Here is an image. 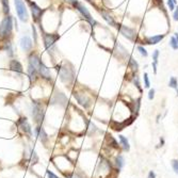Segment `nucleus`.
<instances>
[{"label": "nucleus", "instance_id": "nucleus-6", "mask_svg": "<svg viewBox=\"0 0 178 178\" xmlns=\"http://www.w3.org/2000/svg\"><path fill=\"white\" fill-rule=\"evenodd\" d=\"M32 116L34 119V122L37 124H42L43 119H44V111L42 107L37 102H33V109H32Z\"/></svg>", "mask_w": 178, "mask_h": 178}, {"label": "nucleus", "instance_id": "nucleus-37", "mask_svg": "<svg viewBox=\"0 0 178 178\" xmlns=\"http://www.w3.org/2000/svg\"><path fill=\"white\" fill-rule=\"evenodd\" d=\"M47 175H48V177L49 178H58L57 175H54L52 172H50V171H47Z\"/></svg>", "mask_w": 178, "mask_h": 178}, {"label": "nucleus", "instance_id": "nucleus-17", "mask_svg": "<svg viewBox=\"0 0 178 178\" xmlns=\"http://www.w3.org/2000/svg\"><path fill=\"white\" fill-rule=\"evenodd\" d=\"M51 102H52V103H62L63 106H65L67 99H66V97H65V95H64V94L58 93V94L54 95V97L51 99Z\"/></svg>", "mask_w": 178, "mask_h": 178}, {"label": "nucleus", "instance_id": "nucleus-31", "mask_svg": "<svg viewBox=\"0 0 178 178\" xmlns=\"http://www.w3.org/2000/svg\"><path fill=\"white\" fill-rule=\"evenodd\" d=\"M132 81H133V83L136 85L137 88L139 89V90L141 91V86H140V79H139V77L138 76H134L133 77V79H132Z\"/></svg>", "mask_w": 178, "mask_h": 178}, {"label": "nucleus", "instance_id": "nucleus-8", "mask_svg": "<svg viewBox=\"0 0 178 178\" xmlns=\"http://www.w3.org/2000/svg\"><path fill=\"white\" fill-rule=\"evenodd\" d=\"M59 35L54 34H49V33H44V43L45 46L48 50H50L52 47L54 46V43L57 42V40H59Z\"/></svg>", "mask_w": 178, "mask_h": 178}, {"label": "nucleus", "instance_id": "nucleus-22", "mask_svg": "<svg viewBox=\"0 0 178 178\" xmlns=\"http://www.w3.org/2000/svg\"><path fill=\"white\" fill-rule=\"evenodd\" d=\"M128 65H129V67H130V68H131L133 72H137V71H138V69H139V63H138V62H137L136 60H134L132 57L129 58Z\"/></svg>", "mask_w": 178, "mask_h": 178}, {"label": "nucleus", "instance_id": "nucleus-40", "mask_svg": "<svg viewBox=\"0 0 178 178\" xmlns=\"http://www.w3.org/2000/svg\"><path fill=\"white\" fill-rule=\"evenodd\" d=\"M174 37H176V40H177V42H178V33H175V34H174Z\"/></svg>", "mask_w": 178, "mask_h": 178}, {"label": "nucleus", "instance_id": "nucleus-29", "mask_svg": "<svg viewBox=\"0 0 178 178\" xmlns=\"http://www.w3.org/2000/svg\"><path fill=\"white\" fill-rule=\"evenodd\" d=\"M159 56H160V52L159 50H155V51L153 52V62H155V63H158V59H159Z\"/></svg>", "mask_w": 178, "mask_h": 178}, {"label": "nucleus", "instance_id": "nucleus-30", "mask_svg": "<svg viewBox=\"0 0 178 178\" xmlns=\"http://www.w3.org/2000/svg\"><path fill=\"white\" fill-rule=\"evenodd\" d=\"M167 7H169L170 11H174L175 10V6H176V2L174 0H167Z\"/></svg>", "mask_w": 178, "mask_h": 178}, {"label": "nucleus", "instance_id": "nucleus-25", "mask_svg": "<svg viewBox=\"0 0 178 178\" xmlns=\"http://www.w3.org/2000/svg\"><path fill=\"white\" fill-rule=\"evenodd\" d=\"M169 45H170V46L172 47L174 50H177V49H178V42H177L176 37H175L174 35H173V37H171Z\"/></svg>", "mask_w": 178, "mask_h": 178}, {"label": "nucleus", "instance_id": "nucleus-27", "mask_svg": "<svg viewBox=\"0 0 178 178\" xmlns=\"http://www.w3.org/2000/svg\"><path fill=\"white\" fill-rule=\"evenodd\" d=\"M143 80H144V86H145L146 89H148L150 86V78H148V74L147 73H144Z\"/></svg>", "mask_w": 178, "mask_h": 178}, {"label": "nucleus", "instance_id": "nucleus-38", "mask_svg": "<svg viewBox=\"0 0 178 178\" xmlns=\"http://www.w3.org/2000/svg\"><path fill=\"white\" fill-rule=\"evenodd\" d=\"M153 68H154V73H157V63H155V62H153Z\"/></svg>", "mask_w": 178, "mask_h": 178}, {"label": "nucleus", "instance_id": "nucleus-35", "mask_svg": "<svg viewBox=\"0 0 178 178\" xmlns=\"http://www.w3.org/2000/svg\"><path fill=\"white\" fill-rule=\"evenodd\" d=\"M6 49L9 51V54H10V56H13V52H12V45L10 44V43L8 44V46L6 47Z\"/></svg>", "mask_w": 178, "mask_h": 178}, {"label": "nucleus", "instance_id": "nucleus-9", "mask_svg": "<svg viewBox=\"0 0 178 178\" xmlns=\"http://www.w3.org/2000/svg\"><path fill=\"white\" fill-rule=\"evenodd\" d=\"M28 3L30 6V9H31V13H32L33 17L37 21L40 20V18L42 17V14H43V10L40 8V7L37 6L35 2H32L31 0H28Z\"/></svg>", "mask_w": 178, "mask_h": 178}, {"label": "nucleus", "instance_id": "nucleus-11", "mask_svg": "<svg viewBox=\"0 0 178 178\" xmlns=\"http://www.w3.org/2000/svg\"><path fill=\"white\" fill-rule=\"evenodd\" d=\"M20 47L24 51H29L32 48V40L30 38V37L25 35L20 38Z\"/></svg>", "mask_w": 178, "mask_h": 178}, {"label": "nucleus", "instance_id": "nucleus-7", "mask_svg": "<svg viewBox=\"0 0 178 178\" xmlns=\"http://www.w3.org/2000/svg\"><path fill=\"white\" fill-rule=\"evenodd\" d=\"M75 98L77 99L79 105H81L83 108H85V109H88L91 106V103H92L91 102V98L83 93H75Z\"/></svg>", "mask_w": 178, "mask_h": 178}, {"label": "nucleus", "instance_id": "nucleus-33", "mask_svg": "<svg viewBox=\"0 0 178 178\" xmlns=\"http://www.w3.org/2000/svg\"><path fill=\"white\" fill-rule=\"evenodd\" d=\"M173 18H174V20L178 21V7L174 10V13H173Z\"/></svg>", "mask_w": 178, "mask_h": 178}, {"label": "nucleus", "instance_id": "nucleus-23", "mask_svg": "<svg viewBox=\"0 0 178 178\" xmlns=\"http://www.w3.org/2000/svg\"><path fill=\"white\" fill-rule=\"evenodd\" d=\"M1 3H2V9H3V13L6 15H8L10 13V3H9V0H1Z\"/></svg>", "mask_w": 178, "mask_h": 178}, {"label": "nucleus", "instance_id": "nucleus-36", "mask_svg": "<svg viewBox=\"0 0 178 178\" xmlns=\"http://www.w3.org/2000/svg\"><path fill=\"white\" fill-rule=\"evenodd\" d=\"M147 178H156V173L154 171H150L147 175Z\"/></svg>", "mask_w": 178, "mask_h": 178}, {"label": "nucleus", "instance_id": "nucleus-10", "mask_svg": "<svg viewBox=\"0 0 178 178\" xmlns=\"http://www.w3.org/2000/svg\"><path fill=\"white\" fill-rule=\"evenodd\" d=\"M37 73L40 74L41 76L43 77V78L47 79V80H50L51 79V74H50V71L49 68L45 65L44 63H43L42 61L40 62V64H38V67H37Z\"/></svg>", "mask_w": 178, "mask_h": 178}, {"label": "nucleus", "instance_id": "nucleus-18", "mask_svg": "<svg viewBox=\"0 0 178 178\" xmlns=\"http://www.w3.org/2000/svg\"><path fill=\"white\" fill-rule=\"evenodd\" d=\"M115 51H119V58L125 59L126 57H128V52H127V50L125 49V47L119 44V43L115 45Z\"/></svg>", "mask_w": 178, "mask_h": 178}, {"label": "nucleus", "instance_id": "nucleus-15", "mask_svg": "<svg viewBox=\"0 0 178 178\" xmlns=\"http://www.w3.org/2000/svg\"><path fill=\"white\" fill-rule=\"evenodd\" d=\"M100 14H102V18L105 19L106 21H107V24L109 26H111V27H115L116 26V23H115V20H114V18L112 17V15H110L108 12H106V11H100Z\"/></svg>", "mask_w": 178, "mask_h": 178}, {"label": "nucleus", "instance_id": "nucleus-13", "mask_svg": "<svg viewBox=\"0 0 178 178\" xmlns=\"http://www.w3.org/2000/svg\"><path fill=\"white\" fill-rule=\"evenodd\" d=\"M18 125L20 126V128L23 129V130L25 131L26 133L29 134V136L32 133V131H31V126H30V124L28 123V121H27V119H26V117H23V119H19Z\"/></svg>", "mask_w": 178, "mask_h": 178}, {"label": "nucleus", "instance_id": "nucleus-34", "mask_svg": "<svg viewBox=\"0 0 178 178\" xmlns=\"http://www.w3.org/2000/svg\"><path fill=\"white\" fill-rule=\"evenodd\" d=\"M67 177L68 178H83L80 174H78V173H74V174H72V175H68Z\"/></svg>", "mask_w": 178, "mask_h": 178}, {"label": "nucleus", "instance_id": "nucleus-14", "mask_svg": "<svg viewBox=\"0 0 178 178\" xmlns=\"http://www.w3.org/2000/svg\"><path fill=\"white\" fill-rule=\"evenodd\" d=\"M10 69L16 73H23V65L17 60H12L10 61Z\"/></svg>", "mask_w": 178, "mask_h": 178}, {"label": "nucleus", "instance_id": "nucleus-42", "mask_svg": "<svg viewBox=\"0 0 178 178\" xmlns=\"http://www.w3.org/2000/svg\"><path fill=\"white\" fill-rule=\"evenodd\" d=\"M174 1H175V2H176V3H177V0H174Z\"/></svg>", "mask_w": 178, "mask_h": 178}, {"label": "nucleus", "instance_id": "nucleus-39", "mask_svg": "<svg viewBox=\"0 0 178 178\" xmlns=\"http://www.w3.org/2000/svg\"><path fill=\"white\" fill-rule=\"evenodd\" d=\"M66 1H67V2H68V3H71V4H72V6H74V4H75V3H76V2H77V1H78V0H66Z\"/></svg>", "mask_w": 178, "mask_h": 178}, {"label": "nucleus", "instance_id": "nucleus-41", "mask_svg": "<svg viewBox=\"0 0 178 178\" xmlns=\"http://www.w3.org/2000/svg\"><path fill=\"white\" fill-rule=\"evenodd\" d=\"M86 1H89V2H90V1H92V0H86Z\"/></svg>", "mask_w": 178, "mask_h": 178}, {"label": "nucleus", "instance_id": "nucleus-28", "mask_svg": "<svg viewBox=\"0 0 178 178\" xmlns=\"http://www.w3.org/2000/svg\"><path fill=\"white\" fill-rule=\"evenodd\" d=\"M171 165H172L173 171L175 172V174H178V160L173 159L172 161H171Z\"/></svg>", "mask_w": 178, "mask_h": 178}, {"label": "nucleus", "instance_id": "nucleus-16", "mask_svg": "<svg viewBox=\"0 0 178 178\" xmlns=\"http://www.w3.org/2000/svg\"><path fill=\"white\" fill-rule=\"evenodd\" d=\"M35 134L40 138V140L43 142V143H46L47 140H48V137H47V133L45 132L44 129L42 128V127H37L35 128Z\"/></svg>", "mask_w": 178, "mask_h": 178}, {"label": "nucleus", "instance_id": "nucleus-1", "mask_svg": "<svg viewBox=\"0 0 178 178\" xmlns=\"http://www.w3.org/2000/svg\"><path fill=\"white\" fill-rule=\"evenodd\" d=\"M59 74L60 79L64 83H71L75 79V71L71 64H63L62 66H59Z\"/></svg>", "mask_w": 178, "mask_h": 178}, {"label": "nucleus", "instance_id": "nucleus-19", "mask_svg": "<svg viewBox=\"0 0 178 178\" xmlns=\"http://www.w3.org/2000/svg\"><path fill=\"white\" fill-rule=\"evenodd\" d=\"M119 143H121V146L123 147V150L128 151L130 150V145H129V142L127 140L126 137H124L123 134H119Z\"/></svg>", "mask_w": 178, "mask_h": 178}, {"label": "nucleus", "instance_id": "nucleus-5", "mask_svg": "<svg viewBox=\"0 0 178 178\" xmlns=\"http://www.w3.org/2000/svg\"><path fill=\"white\" fill-rule=\"evenodd\" d=\"M14 3H15V8H16V13H17L19 19L21 21H27L28 20V12L26 9V6L24 3L23 0H14Z\"/></svg>", "mask_w": 178, "mask_h": 178}, {"label": "nucleus", "instance_id": "nucleus-21", "mask_svg": "<svg viewBox=\"0 0 178 178\" xmlns=\"http://www.w3.org/2000/svg\"><path fill=\"white\" fill-rule=\"evenodd\" d=\"M115 165L119 170H121L123 167L125 165V158L123 155H117L115 158Z\"/></svg>", "mask_w": 178, "mask_h": 178}, {"label": "nucleus", "instance_id": "nucleus-26", "mask_svg": "<svg viewBox=\"0 0 178 178\" xmlns=\"http://www.w3.org/2000/svg\"><path fill=\"white\" fill-rule=\"evenodd\" d=\"M137 49H138L139 54H140L142 57L146 58L148 56V52H147V50H146V48H144L143 46H141V45H139V46L137 47Z\"/></svg>", "mask_w": 178, "mask_h": 178}, {"label": "nucleus", "instance_id": "nucleus-3", "mask_svg": "<svg viewBox=\"0 0 178 178\" xmlns=\"http://www.w3.org/2000/svg\"><path fill=\"white\" fill-rule=\"evenodd\" d=\"M74 8H76L77 10H78V12L81 14V15L85 17L86 20L89 21V23L92 25V27H94L95 25H97V23H96V20L92 17V15H91V13H90V11L88 10V8L86 7L83 6L81 2H79V1H77L75 4H74Z\"/></svg>", "mask_w": 178, "mask_h": 178}, {"label": "nucleus", "instance_id": "nucleus-20", "mask_svg": "<svg viewBox=\"0 0 178 178\" xmlns=\"http://www.w3.org/2000/svg\"><path fill=\"white\" fill-rule=\"evenodd\" d=\"M37 69L35 68L34 66H32V65H30L29 64V66H28V75L29 77H30V80L32 81V80H34L35 78H37Z\"/></svg>", "mask_w": 178, "mask_h": 178}, {"label": "nucleus", "instance_id": "nucleus-12", "mask_svg": "<svg viewBox=\"0 0 178 178\" xmlns=\"http://www.w3.org/2000/svg\"><path fill=\"white\" fill-rule=\"evenodd\" d=\"M164 38V34H156V35H150L145 38V42L148 45H157L159 44L161 41Z\"/></svg>", "mask_w": 178, "mask_h": 178}, {"label": "nucleus", "instance_id": "nucleus-4", "mask_svg": "<svg viewBox=\"0 0 178 178\" xmlns=\"http://www.w3.org/2000/svg\"><path fill=\"white\" fill-rule=\"evenodd\" d=\"M119 33L123 35L124 37H126L127 40L131 41V42H136L137 40V32L133 28H130L128 26H124V25H119L117 26Z\"/></svg>", "mask_w": 178, "mask_h": 178}, {"label": "nucleus", "instance_id": "nucleus-24", "mask_svg": "<svg viewBox=\"0 0 178 178\" xmlns=\"http://www.w3.org/2000/svg\"><path fill=\"white\" fill-rule=\"evenodd\" d=\"M169 86L172 89H178V80L176 79V77H171L169 80Z\"/></svg>", "mask_w": 178, "mask_h": 178}, {"label": "nucleus", "instance_id": "nucleus-43", "mask_svg": "<svg viewBox=\"0 0 178 178\" xmlns=\"http://www.w3.org/2000/svg\"><path fill=\"white\" fill-rule=\"evenodd\" d=\"M177 96H178V89H177Z\"/></svg>", "mask_w": 178, "mask_h": 178}, {"label": "nucleus", "instance_id": "nucleus-32", "mask_svg": "<svg viewBox=\"0 0 178 178\" xmlns=\"http://www.w3.org/2000/svg\"><path fill=\"white\" fill-rule=\"evenodd\" d=\"M155 98V89H150V92H148V99L153 100Z\"/></svg>", "mask_w": 178, "mask_h": 178}, {"label": "nucleus", "instance_id": "nucleus-2", "mask_svg": "<svg viewBox=\"0 0 178 178\" xmlns=\"http://www.w3.org/2000/svg\"><path fill=\"white\" fill-rule=\"evenodd\" d=\"M12 30H13V17L12 16H7V17L2 19L1 24H0V37H11Z\"/></svg>", "mask_w": 178, "mask_h": 178}]
</instances>
